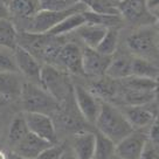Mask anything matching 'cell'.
Listing matches in <instances>:
<instances>
[{
	"instance_id": "1",
	"label": "cell",
	"mask_w": 159,
	"mask_h": 159,
	"mask_svg": "<svg viewBox=\"0 0 159 159\" xmlns=\"http://www.w3.org/2000/svg\"><path fill=\"white\" fill-rule=\"evenodd\" d=\"M95 126L98 132L108 137L115 144L119 143L134 131L132 126L118 107L104 101L102 102L101 111Z\"/></svg>"
},
{
	"instance_id": "2",
	"label": "cell",
	"mask_w": 159,
	"mask_h": 159,
	"mask_svg": "<svg viewBox=\"0 0 159 159\" xmlns=\"http://www.w3.org/2000/svg\"><path fill=\"white\" fill-rule=\"evenodd\" d=\"M19 99L24 112L42 114L52 117L60 108L59 102L41 85L33 84L26 81L24 82Z\"/></svg>"
},
{
	"instance_id": "3",
	"label": "cell",
	"mask_w": 159,
	"mask_h": 159,
	"mask_svg": "<svg viewBox=\"0 0 159 159\" xmlns=\"http://www.w3.org/2000/svg\"><path fill=\"white\" fill-rule=\"evenodd\" d=\"M157 38L158 33L146 26L132 32L126 38V46L130 53L136 57L145 59L156 63V61L159 59Z\"/></svg>"
},
{
	"instance_id": "4",
	"label": "cell",
	"mask_w": 159,
	"mask_h": 159,
	"mask_svg": "<svg viewBox=\"0 0 159 159\" xmlns=\"http://www.w3.org/2000/svg\"><path fill=\"white\" fill-rule=\"evenodd\" d=\"M41 87L60 104L73 96V85L68 75L54 66L43 65L41 70Z\"/></svg>"
},
{
	"instance_id": "5",
	"label": "cell",
	"mask_w": 159,
	"mask_h": 159,
	"mask_svg": "<svg viewBox=\"0 0 159 159\" xmlns=\"http://www.w3.org/2000/svg\"><path fill=\"white\" fill-rule=\"evenodd\" d=\"M89 10L88 6L80 2L79 5L68 11H62V12H53V11H38L33 18L27 22V26L25 27L24 32L28 33H34V34H46L50 30H53L55 26L59 25L62 20H65L67 16L79 13V12H84Z\"/></svg>"
},
{
	"instance_id": "6",
	"label": "cell",
	"mask_w": 159,
	"mask_h": 159,
	"mask_svg": "<svg viewBox=\"0 0 159 159\" xmlns=\"http://www.w3.org/2000/svg\"><path fill=\"white\" fill-rule=\"evenodd\" d=\"M73 97L75 105L83 119L88 124L95 125L103 101L81 84L73 85Z\"/></svg>"
},
{
	"instance_id": "7",
	"label": "cell",
	"mask_w": 159,
	"mask_h": 159,
	"mask_svg": "<svg viewBox=\"0 0 159 159\" xmlns=\"http://www.w3.org/2000/svg\"><path fill=\"white\" fill-rule=\"evenodd\" d=\"M119 15L130 24L150 25L154 21L148 7V0H118Z\"/></svg>"
},
{
	"instance_id": "8",
	"label": "cell",
	"mask_w": 159,
	"mask_h": 159,
	"mask_svg": "<svg viewBox=\"0 0 159 159\" xmlns=\"http://www.w3.org/2000/svg\"><path fill=\"white\" fill-rule=\"evenodd\" d=\"M53 66L66 74L84 75L82 69V49L75 42H65Z\"/></svg>"
},
{
	"instance_id": "9",
	"label": "cell",
	"mask_w": 159,
	"mask_h": 159,
	"mask_svg": "<svg viewBox=\"0 0 159 159\" xmlns=\"http://www.w3.org/2000/svg\"><path fill=\"white\" fill-rule=\"evenodd\" d=\"M148 142V132L144 130H134L116 144L115 156L119 159H139Z\"/></svg>"
},
{
	"instance_id": "10",
	"label": "cell",
	"mask_w": 159,
	"mask_h": 159,
	"mask_svg": "<svg viewBox=\"0 0 159 159\" xmlns=\"http://www.w3.org/2000/svg\"><path fill=\"white\" fill-rule=\"evenodd\" d=\"M24 116L30 132L50 144H57V130L50 116L34 112H24Z\"/></svg>"
},
{
	"instance_id": "11",
	"label": "cell",
	"mask_w": 159,
	"mask_h": 159,
	"mask_svg": "<svg viewBox=\"0 0 159 159\" xmlns=\"http://www.w3.org/2000/svg\"><path fill=\"white\" fill-rule=\"evenodd\" d=\"M15 61L19 74L24 77L26 82L41 85V70L42 66L36 57H34L28 50L16 46L14 49Z\"/></svg>"
},
{
	"instance_id": "12",
	"label": "cell",
	"mask_w": 159,
	"mask_h": 159,
	"mask_svg": "<svg viewBox=\"0 0 159 159\" xmlns=\"http://www.w3.org/2000/svg\"><path fill=\"white\" fill-rule=\"evenodd\" d=\"M111 56L98 53L96 49L87 48L82 49V69L83 74L91 77H103L110 65Z\"/></svg>"
},
{
	"instance_id": "13",
	"label": "cell",
	"mask_w": 159,
	"mask_h": 159,
	"mask_svg": "<svg viewBox=\"0 0 159 159\" xmlns=\"http://www.w3.org/2000/svg\"><path fill=\"white\" fill-rule=\"evenodd\" d=\"M55 116H56L57 124L66 131L71 132L73 134H79L81 131H85L84 123L87 122L81 116L76 107L75 109L70 107L69 99H67L66 102L60 104V108L56 111Z\"/></svg>"
},
{
	"instance_id": "14",
	"label": "cell",
	"mask_w": 159,
	"mask_h": 159,
	"mask_svg": "<svg viewBox=\"0 0 159 159\" xmlns=\"http://www.w3.org/2000/svg\"><path fill=\"white\" fill-rule=\"evenodd\" d=\"M119 109L134 130H144L156 122L154 110L148 105H122Z\"/></svg>"
},
{
	"instance_id": "15",
	"label": "cell",
	"mask_w": 159,
	"mask_h": 159,
	"mask_svg": "<svg viewBox=\"0 0 159 159\" xmlns=\"http://www.w3.org/2000/svg\"><path fill=\"white\" fill-rule=\"evenodd\" d=\"M50 143L46 142L45 139L40 138L32 132H28L24 138L20 140L14 148H12V153L24 157V158L36 159L42 151L49 148Z\"/></svg>"
},
{
	"instance_id": "16",
	"label": "cell",
	"mask_w": 159,
	"mask_h": 159,
	"mask_svg": "<svg viewBox=\"0 0 159 159\" xmlns=\"http://www.w3.org/2000/svg\"><path fill=\"white\" fill-rule=\"evenodd\" d=\"M96 138L93 131H81L73 134L71 153L74 159H94Z\"/></svg>"
},
{
	"instance_id": "17",
	"label": "cell",
	"mask_w": 159,
	"mask_h": 159,
	"mask_svg": "<svg viewBox=\"0 0 159 159\" xmlns=\"http://www.w3.org/2000/svg\"><path fill=\"white\" fill-rule=\"evenodd\" d=\"M24 82L19 73H0V98L4 102L19 99Z\"/></svg>"
},
{
	"instance_id": "18",
	"label": "cell",
	"mask_w": 159,
	"mask_h": 159,
	"mask_svg": "<svg viewBox=\"0 0 159 159\" xmlns=\"http://www.w3.org/2000/svg\"><path fill=\"white\" fill-rule=\"evenodd\" d=\"M132 59L134 56L125 53H115L111 56L110 65L107 69L105 76L110 79L120 81L131 76L132 73Z\"/></svg>"
},
{
	"instance_id": "19",
	"label": "cell",
	"mask_w": 159,
	"mask_h": 159,
	"mask_svg": "<svg viewBox=\"0 0 159 159\" xmlns=\"http://www.w3.org/2000/svg\"><path fill=\"white\" fill-rule=\"evenodd\" d=\"M107 30H108L107 27L85 22L84 25H82L80 28L75 30V33L80 38V40L84 43L87 48L96 49L99 42L104 38Z\"/></svg>"
},
{
	"instance_id": "20",
	"label": "cell",
	"mask_w": 159,
	"mask_h": 159,
	"mask_svg": "<svg viewBox=\"0 0 159 159\" xmlns=\"http://www.w3.org/2000/svg\"><path fill=\"white\" fill-rule=\"evenodd\" d=\"M85 22H87V20H85L83 12L74 13V14L67 16L65 20H62L59 25H56L53 30H50L46 34H49L52 36H65L71 32H75L82 25H84Z\"/></svg>"
},
{
	"instance_id": "21",
	"label": "cell",
	"mask_w": 159,
	"mask_h": 159,
	"mask_svg": "<svg viewBox=\"0 0 159 159\" xmlns=\"http://www.w3.org/2000/svg\"><path fill=\"white\" fill-rule=\"evenodd\" d=\"M28 132L30 130L26 124L24 112L15 115L13 119L11 120V124L8 126V134H7V143L11 146V149L14 148Z\"/></svg>"
},
{
	"instance_id": "22",
	"label": "cell",
	"mask_w": 159,
	"mask_h": 159,
	"mask_svg": "<svg viewBox=\"0 0 159 159\" xmlns=\"http://www.w3.org/2000/svg\"><path fill=\"white\" fill-rule=\"evenodd\" d=\"M131 75L132 76H137V77H143V79L158 81L159 68L158 66L153 63V62H151V61L134 56V59H132V73H131Z\"/></svg>"
},
{
	"instance_id": "23",
	"label": "cell",
	"mask_w": 159,
	"mask_h": 159,
	"mask_svg": "<svg viewBox=\"0 0 159 159\" xmlns=\"http://www.w3.org/2000/svg\"><path fill=\"white\" fill-rule=\"evenodd\" d=\"M18 34L19 32L10 19H0V46L15 49L18 46Z\"/></svg>"
},
{
	"instance_id": "24",
	"label": "cell",
	"mask_w": 159,
	"mask_h": 159,
	"mask_svg": "<svg viewBox=\"0 0 159 159\" xmlns=\"http://www.w3.org/2000/svg\"><path fill=\"white\" fill-rule=\"evenodd\" d=\"M119 30L118 27H110L105 33L104 38L99 42L96 50L107 56H112L118 49Z\"/></svg>"
},
{
	"instance_id": "25",
	"label": "cell",
	"mask_w": 159,
	"mask_h": 159,
	"mask_svg": "<svg viewBox=\"0 0 159 159\" xmlns=\"http://www.w3.org/2000/svg\"><path fill=\"white\" fill-rule=\"evenodd\" d=\"M96 145H95V156L94 159H112L115 157V144L104 134L96 131L95 132Z\"/></svg>"
},
{
	"instance_id": "26",
	"label": "cell",
	"mask_w": 159,
	"mask_h": 159,
	"mask_svg": "<svg viewBox=\"0 0 159 159\" xmlns=\"http://www.w3.org/2000/svg\"><path fill=\"white\" fill-rule=\"evenodd\" d=\"M38 11L62 12L74 8L79 5L77 0H38Z\"/></svg>"
},
{
	"instance_id": "27",
	"label": "cell",
	"mask_w": 159,
	"mask_h": 159,
	"mask_svg": "<svg viewBox=\"0 0 159 159\" xmlns=\"http://www.w3.org/2000/svg\"><path fill=\"white\" fill-rule=\"evenodd\" d=\"M0 73H19L14 49L0 46Z\"/></svg>"
},
{
	"instance_id": "28",
	"label": "cell",
	"mask_w": 159,
	"mask_h": 159,
	"mask_svg": "<svg viewBox=\"0 0 159 159\" xmlns=\"http://www.w3.org/2000/svg\"><path fill=\"white\" fill-rule=\"evenodd\" d=\"M65 154V145L62 144H53L42 151L36 159H60Z\"/></svg>"
},
{
	"instance_id": "29",
	"label": "cell",
	"mask_w": 159,
	"mask_h": 159,
	"mask_svg": "<svg viewBox=\"0 0 159 159\" xmlns=\"http://www.w3.org/2000/svg\"><path fill=\"white\" fill-rule=\"evenodd\" d=\"M148 138L149 143L152 144L154 148H159V123L154 122L153 124L150 126L149 132H148Z\"/></svg>"
},
{
	"instance_id": "30",
	"label": "cell",
	"mask_w": 159,
	"mask_h": 159,
	"mask_svg": "<svg viewBox=\"0 0 159 159\" xmlns=\"http://www.w3.org/2000/svg\"><path fill=\"white\" fill-rule=\"evenodd\" d=\"M139 159H159L158 153H157V151H156V148L148 142V144L145 146L144 151H143V153H142V156H140Z\"/></svg>"
},
{
	"instance_id": "31",
	"label": "cell",
	"mask_w": 159,
	"mask_h": 159,
	"mask_svg": "<svg viewBox=\"0 0 159 159\" xmlns=\"http://www.w3.org/2000/svg\"><path fill=\"white\" fill-rule=\"evenodd\" d=\"M10 10H8V4L5 0H0V19H10Z\"/></svg>"
},
{
	"instance_id": "32",
	"label": "cell",
	"mask_w": 159,
	"mask_h": 159,
	"mask_svg": "<svg viewBox=\"0 0 159 159\" xmlns=\"http://www.w3.org/2000/svg\"><path fill=\"white\" fill-rule=\"evenodd\" d=\"M151 14L153 16L154 22H156V27H157V30H158V34H159V7L158 8H154V10L150 11Z\"/></svg>"
},
{
	"instance_id": "33",
	"label": "cell",
	"mask_w": 159,
	"mask_h": 159,
	"mask_svg": "<svg viewBox=\"0 0 159 159\" xmlns=\"http://www.w3.org/2000/svg\"><path fill=\"white\" fill-rule=\"evenodd\" d=\"M148 7L149 11H152L154 8L159 7V0H148Z\"/></svg>"
},
{
	"instance_id": "34",
	"label": "cell",
	"mask_w": 159,
	"mask_h": 159,
	"mask_svg": "<svg viewBox=\"0 0 159 159\" xmlns=\"http://www.w3.org/2000/svg\"><path fill=\"white\" fill-rule=\"evenodd\" d=\"M0 159H10V152H6L5 150L0 149Z\"/></svg>"
},
{
	"instance_id": "35",
	"label": "cell",
	"mask_w": 159,
	"mask_h": 159,
	"mask_svg": "<svg viewBox=\"0 0 159 159\" xmlns=\"http://www.w3.org/2000/svg\"><path fill=\"white\" fill-rule=\"evenodd\" d=\"M10 159H30V158H24V157H20V156H16V154L10 152Z\"/></svg>"
},
{
	"instance_id": "36",
	"label": "cell",
	"mask_w": 159,
	"mask_h": 159,
	"mask_svg": "<svg viewBox=\"0 0 159 159\" xmlns=\"http://www.w3.org/2000/svg\"><path fill=\"white\" fill-rule=\"evenodd\" d=\"M157 47H158V53H159V34H158V38H157Z\"/></svg>"
},
{
	"instance_id": "37",
	"label": "cell",
	"mask_w": 159,
	"mask_h": 159,
	"mask_svg": "<svg viewBox=\"0 0 159 159\" xmlns=\"http://www.w3.org/2000/svg\"><path fill=\"white\" fill-rule=\"evenodd\" d=\"M60 159H68V158L66 157V153H65V154H63V156H62V157H61V158H60Z\"/></svg>"
},
{
	"instance_id": "38",
	"label": "cell",
	"mask_w": 159,
	"mask_h": 159,
	"mask_svg": "<svg viewBox=\"0 0 159 159\" xmlns=\"http://www.w3.org/2000/svg\"><path fill=\"white\" fill-rule=\"evenodd\" d=\"M2 103H5V102H4V101H2V99H1V98H0V105H1V104H2Z\"/></svg>"
},
{
	"instance_id": "39",
	"label": "cell",
	"mask_w": 159,
	"mask_h": 159,
	"mask_svg": "<svg viewBox=\"0 0 159 159\" xmlns=\"http://www.w3.org/2000/svg\"><path fill=\"white\" fill-rule=\"evenodd\" d=\"M112 159H119V158H118V157H116V156H115V157H114Z\"/></svg>"
},
{
	"instance_id": "40",
	"label": "cell",
	"mask_w": 159,
	"mask_h": 159,
	"mask_svg": "<svg viewBox=\"0 0 159 159\" xmlns=\"http://www.w3.org/2000/svg\"><path fill=\"white\" fill-rule=\"evenodd\" d=\"M5 1H6V2H7V4H8V0H5Z\"/></svg>"
}]
</instances>
